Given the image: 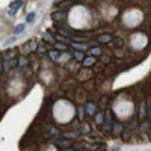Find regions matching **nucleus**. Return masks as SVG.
I'll return each mask as SVG.
<instances>
[{"label": "nucleus", "instance_id": "nucleus-17", "mask_svg": "<svg viewBox=\"0 0 151 151\" xmlns=\"http://www.w3.org/2000/svg\"><path fill=\"white\" fill-rule=\"evenodd\" d=\"M50 56H52L53 59H58V58H59V53H56V52H52V53H50Z\"/></svg>", "mask_w": 151, "mask_h": 151}, {"label": "nucleus", "instance_id": "nucleus-18", "mask_svg": "<svg viewBox=\"0 0 151 151\" xmlns=\"http://www.w3.org/2000/svg\"><path fill=\"white\" fill-rule=\"evenodd\" d=\"M44 40H45V41H52V36H50L48 33H45V35H44Z\"/></svg>", "mask_w": 151, "mask_h": 151}, {"label": "nucleus", "instance_id": "nucleus-20", "mask_svg": "<svg viewBox=\"0 0 151 151\" xmlns=\"http://www.w3.org/2000/svg\"><path fill=\"white\" fill-rule=\"evenodd\" d=\"M58 40L62 41V42H65V41H67V38H64V36H60V35H59V36H58Z\"/></svg>", "mask_w": 151, "mask_h": 151}, {"label": "nucleus", "instance_id": "nucleus-25", "mask_svg": "<svg viewBox=\"0 0 151 151\" xmlns=\"http://www.w3.org/2000/svg\"><path fill=\"white\" fill-rule=\"evenodd\" d=\"M65 151H76V150H70V148H67V150H65Z\"/></svg>", "mask_w": 151, "mask_h": 151}, {"label": "nucleus", "instance_id": "nucleus-16", "mask_svg": "<svg viewBox=\"0 0 151 151\" xmlns=\"http://www.w3.org/2000/svg\"><path fill=\"white\" fill-rule=\"evenodd\" d=\"M74 47H76V48H82V50L86 48V45H83V44H74Z\"/></svg>", "mask_w": 151, "mask_h": 151}, {"label": "nucleus", "instance_id": "nucleus-22", "mask_svg": "<svg viewBox=\"0 0 151 151\" xmlns=\"http://www.w3.org/2000/svg\"><path fill=\"white\" fill-rule=\"evenodd\" d=\"M56 48H60V50H64V48H65V45H64V44H56Z\"/></svg>", "mask_w": 151, "mask_h": 151}, {"label": "nucleus", "instance_id": "nucleus-14", "mask_svg": "<svg viewBox=\"0 0 151 151\" xmlns=\"http://www.w3.org/2000/svg\"><path fill=\"white\" fill-rule=\"evenodd\" d=\"M23 30H24V24H18L17 29H15V33H21Z\"/></svg>", "mask_w": 151, "mask_h": 151}, {"label": "nucleus", "instance_id": "nucleus-21", "mask_svg": "<svg viewBox=\"0 0 151 151\" xmlns=\"http://www.w3.org/2000/svg\"><path fill=\"white\" fill-rule=\"evenodd\" d=\"M101 119H103V115H97V122H98V124L101 122Z\"/></svg>", "mask_w": 151, "mask_h": 151}, {"label": "nucleus", "instance_id": "nucleus-9", "mask_svg": "<svg viewBox=\"0 0 151 151\" xmlns=\"http://www.w3.org/2000/svg\"><path fill=\"white\" fill-rule=\"evenodd\" d=\"M94 64H95V59H94V58H88V59L83 62L85 67H91V65H94Z\"/></svg>", "mask_w": 151, "mask_h": 151}, {"label": "nucleus", "instance_id": "nucleus-24", "mask_svg": "<svg viewBox=\"0 0 151 151\" xmlns=\"http://www.w3.org/2000/svg\"><path fill=\"white\" fill-rule=\"evenodd\" d=\"M112 151H121V148H118V147H115V148H113Z\"/></svg>", "mask_w": 151, "mask_h": 151}, {"label": "nucleus", "instance_id": "nucleus-3", "mask_svg": "<svg viewBox=\"0 0 151 151\" xmlns=\"http://www.w3.org/2000/svg\"><path fill=\"white\" fill-rule=\"evenodd\" d=\"M95 110H97V104L89 101L86 104V112H88V115H95Z\"/></svg>", "mask_w": 151, "mask_h": 151}, {"label": "nucleus", "instance_id": "nucleus-2", "mask_svg": "<svg viewBox=\"0 0 151 151\" xmlns=\"http://www.w3.org/2000/svg\"><path fill=\"white\" fill-rule=\"evenodd\" d=\"M21 5H23V0H15L14 3H11V5H9V12H11V14H15L17 9H18Z\"/></svg>", "mask_w": 151, "mask_h": 151}, {"label": "nucleus", "instance_id": "nucleus-7", "mask_svg": "<svg viewBox=\"0 0 151 151\" xmlns=\"http://www.w3.org/2000/svg\"><path fill=\"white\" fill-rule=\"evenodd\" d=\"M64 12H55L53 14V20H56V21H60V20H64Z\"/></svg>", "mask_w": 151, "mask_h": 151}, {"label": "nucleus", "instance_id": "nucleus-8", "mask_svg": "<svg viewBox=\"0 0 151 151\" xmlns=\"http://www.w3.org/2000/svg\"><path fill=\"white\" fill-rule=\"evenodd\" d=\"M89 77H91V71H86L85 70V71L80 73V79L82 80H86V79H89Z\"/></svg>", "mask_w": 151, "mask_h": 151}, {"label": "nucleus", "instance_id": "nucleus-23", "mask_svg": "<svg viewBox=\"0 0 151 151\" xmlns=\"http://www.w3.org/2000/svg\"><path fill=\"white\" fill-rule=\"evenodd\" d=\"M38 53H40V55H44L45 52H44V48H42V47H40V48H38Z\"/></svg>", "mask_w": 151, "mask_h": 151}, {"label": "nucleus", "instance_id": "nucleus-10", "mask_svg": "<svg viewBox=\"0 0 151 151\" xmlns=\"http://www.w3.org/2000/svg\"><path fill=\"white\" fill-rule=\"evenodd\" d=\"M110 42H113V45H115V47H122V44H124L121 38H115V40L110 41Z\"/></svg>", "mask_w": 151, "mask_h": 151}, {"label": "nucleus", "instance_id": "nucleus-13", "mask_svg": "<svg viewBox=\"0 0 151 151\" xmlns=\"http://www.w3.org/2000/svg\"><path fill=\"white\" fill-rule=\"evenodd\" d=\"M91 55L94 56V55H101V50L100 48H91Z\"/></svg>", "mask_w": 151, "mask_h": 151}, {"label": "nucleus", "instance_id": "nucleus-15", "mask_svg": "<svg viewBox=\"0 0 151 151\" xmlns=\"http://www.w3.org/2000/svg\"><path fill=\"white\" fill-rule=\"evenodd\" d=\"M32 20H35V12H30V14L27 15V18H26V21H27V23H30Z\"/></svg>", "mask_w": 151, "mask_h": 151}, {"label": "nucleus", "instance_id": "nucleus-12", "mask_svg": "<svg viewBox=\"0 0 151 151\" xmlns=\"http://www.w3.org/2000/svg\"><path fill=\"white\" fill-rule=\"evenodd\" d=\"M104 65H106V64H103V62H98V64L95 65V71H101V70L104 68Z\"/></svg>", "mask_w": 151, "mask_h": 151}, {"label": "nucleus", "instance_id": "nucleus-19", "mask_svg": "<svg viewBox=\"0 0 151 151\" xmlns=\"http://www.w3.org/2000/svg\"><path fill=\"white\" fill-rule=\"evenodd\" d=\"M76 58H77V59H79V60H80V59H83V55H82V53H79V52H77V53H76Z\"/></svg>", "mask_w": 151, "mask_h": 151}, {"label": "nucleus", "instance_id": "nucleus-5", "mask_svg": "<svg viewBox=\"0 0 151 151\" xmlns=\"http://www.w3.org/2000/svg\"><path fill=\"white\" fill-rule=\"evenodd\" d=\"M112 129H113V132H115L116 134H119V133L124 130V125L119 124V122H113V127H112Z\"/></svg>", "mask_w": 151, "mask_h": 151}, {"label": "nucleus", "instance_id": "nucleus-1", "mask_svg": "<svg viewBox=\"0 0 151 151\" xmlns=\"http://www.w3.org/2000/svg\"><path fill=\"white\" fill-rule=\"evenodd\" d=\"M147 119V103L145 101H141L139 104V112H137V121L142 122Z\"/></svg>", "mask_w": 151, "mask_h": 151}, {"label": "nucleus", "instance_id": "nucleus-6", "mask_svg": "<svg viewBox=\"0 0 151 151\" xmlns=\"http://www.w3.org/2000/svg\"><path fill=\"white\" fill-rule=\"evenodd\" d=\"M30 48H35V42H33V41H30L27 45H24V47H23V53H29V50H30Z\"/></svg>", "mask_w": 151, "mask_h": 151}, {"label": "nucleus", "instance_id": "nucleus-4", "mask_svg": "<svg viewBox=\"0 0 151 151\" xmlns=\"http://www.w3.org/2000/svg\"><path fill=\"white\" fill-rule=\"evenodd\" d=\"M98 42H101V44H107V42H110L112 41V36L110 35H101V36H98V40H97Z\"/></svg>", "mask_w": 151, "mask_h": 151}, {"label": "nucleus", "instance_id": "nucleus-11", "mask_svg": "<svg viewBox=\"0 0 151 151\" xmlns=\"http://www.w3.org/2000/svg\"><path fill=\"white\" fill-rule=\"evenodd\" d=\"M113 71H115V67H113V65L110 64V65L106 68V76H112V74H113Z\"/></svg>", "mask_w": 151, "mask_h": 151}]
</instances>
